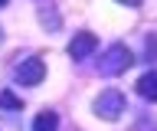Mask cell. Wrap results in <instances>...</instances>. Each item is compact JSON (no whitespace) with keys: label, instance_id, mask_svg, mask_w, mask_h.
<instances>
[{"label":"cell","instance_id":"cell-8","mask_svg":"<svg viewBox=\"0 0 157 131\" xmlns=\"http://www.w3.org/2000/svg\"><path fill=\"white\" fill-rule=\"evenodd\" d=\"M147 59H157V36H147Z\"/></svg>","mask_w":157,"mask_h":131},{"label":"cell","instance_id":"cell-6","mask_svg":"<svg viewBox=\"0 0 157 131\" xmlns=\"http://www.w3.org/2000/svg\"><path fill=\"white\" fill-rule=\"evenodd\" d=\"M59 128V115L56 111H39L33 118V131H56Z\"/></svg>","mask_w":157,"mask_h":131},{"label":"cell","instance_id":"cell-7","mask_svg":"<svg viewBox=\"0 0 157 131\" xmlns=\"http://www.w3.org/2000/svg\"><path fill=\"white\" fill-rule=\"evenodd\" d=\"M0 108H23V98H17L13 92H0Z\"/></svg>","mask_w":157,"mask_h":131},{"label":"cell","instance_id":"cell-4","mask_svg":"<svg viewBox=\"0 0 157 131\" xmlns=\"http://www.w3.org/2000/svg\"><path fill=\"white\" fill-rule=\"evenodd\" d=\"M95 46H98V36L95 33H75V40L69 43V56H72V59L75 62H82V59H88V56H92V52H95Z\"/></svg>","mask_w":157,"mask_h":131},{"label":"cell","instance_id":"cell-5","mask_svg":"<svg viewBox=\"0 0 157 131\" xmlns=\"http://www.w3.org/2000/svg\"><path fill=\"white\" fill-rule=\"evenodd\" d=\"M134 92L141 95V98H147V102H157V72H154V69H151V72H144V75L137 79Z\"/></svg>","mask_w":157,"mask_h":131},{"label":"cell","instance_id":"cell-2","mask_svg":"<svg viewBox=\"0 0 157 131\" xmlns=\"http://www.w3.org/2000/svg\"><path fill=\"white\" fill-rule=\"evenodd\" d=\"M95 115L98 118H105V121H118L121 118V111H124V92L121 89H105L101 95L95 98Z\"/></svg>","mask_w":157,"mask_h":131},{"label":"cell","instance_id":"cell-11","mask_svg":"<svg viewBox=\"0 0 157 131\" xmlns=\"http://www.w3.org/2000/svg\"><path fill=\"white\" fill-rule=\"evenodd\" d=\"M0 40H3V30H0Z\"/></svg>","mask_w":157,"mask_h":131},{"label":"cell","instance_id":"cell-10","mask_svg":"<svg viewBox=\"0 0 157 131\" xmlns=\"http://www.w3.org/2000/svg\"><path fill=\"white\" fill-rule=\"evenodd\" d=\"M3 3H10V0H0V7H3Z\"/></svg>","mask_w":157,"mask_h":131},{"label":"cell","instance_id":"cell-9","mask_svg":"<svg viewBox=\"0 0 157 131\" xmlns=\"http://www.w3.org/2000/svg\"><path fill=\"white\" fill-rule=\"evenodd\" d=\"M118 3H124V7H141V0H118Z\"/></svg>","mask_w":157,"mask_h":131},{"label":"cell","instance_id":"cell-1","mask_svg":"<svg viewBox=\"0 0 157 131\" xmlns=\"http://www.w3.org/2000/svg\"><path fill=\"white\" fill-rule=\"evenodd\" d=\"M134 62V52L128 49L124 43H111L105 52H101V59H98V72L101 75H121Z\"/></svg>","mask_w":157,"mask_h":131},{"label":"cell","instance_id":"cell-3","mask_svg":"<svg viewBox=\"0 0 157 131\" xmlns=\"http://www.w3.org/2000/svg\"><path fill=\"white\" fill-rule=\"evenodd\" d=\"M13 79L20 85H39V82L46 79V62L39 59V56H29V59L17 62V72H13Z\"/></svg>","mask_w":157,"mask_h":131}]
</instances>
